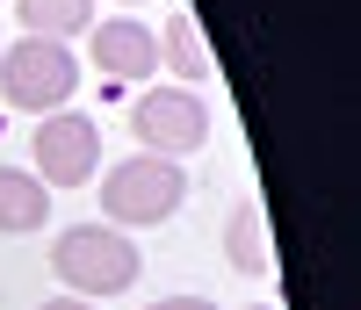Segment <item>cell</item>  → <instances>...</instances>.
<instances>
[{
    "label": "cell",
    "mask_w": 361,
    "mask_h": 310,
    "mask_svg": "<svg viewBox=\"0 0 361 310\" xmlns=\"http://www.w3.org/2000/svg\"><path fill=\"white\" fill-rule=\"evenodd\" d=\"M94 188H102V224H116V231H145V224H166V216L188 202V173H180V159L130 151V159H116Z\"/></svg>",
    "instance_id": "6da1fadb"
},
{
    "label": "cell",
    "mask_w": 361,
    "mask_h": 310,
    "mask_svg": "<svg viewBox=\"0 0 361 310\" xmlns=\"http://www.w3.org/2000/svg\"><path fill=\"white\" fill-rule=\"evenodd\" d=\"M51 274L73 296L94 303V296H123L145 274V253H137V238H123L116 224H73V231L51 238Z\"/></svg>",
    "instance_id": "7a4b0ae2"
},
{
    "label": "cell",
    "mask_w": 361,
    "mask_h": 310,
    "mask_svg": "<svg viewBox=\"0 0 361 310\" xmlns=\"http://www.w3.org/2000/svg\"><path fill=\"white\" fill-rule=\"evenodd\" d=\"M80 87V58L51 37H22V44H0V94L22 116H58Z\"/></svg>",
    "instance_id": "3957f363"
},
{
    "label": "cell",
    "mask_w": 361,
    "mask_h": 310,
    "mask_svg": "<svg viewBox=\"0 0 361 310\" xmlns=\"http://www.w3.org/2000/svg\"><path fill=\"white\" fill-rule=\"evenodd\" d=\"M137 151H159V159H188L209 144V108L195 87H145V101L130 108Z\"/></svg>",
    "instance_id": "277c9868"
},
{
    "label": "cell",
    "mask_w": 361,
    "mask_h": 310,
    "mask_svg": "<svg viewBox=\"0 0 361 310\" xmlns=\"http://www.w3.org/2000/svg\"><path fill=\"white\" fill-rule=\"evenodd\" d=\"M29 151H37V180L44 188H87V180L102 173V123L80 116V108H58V116L37 123Z\"/></svg>",
    "instance_id": "5b68a950"
},
{
    "label": "cell",
    "mask_w": 361,
    "mask_h": 310,
    "mask_svg": "<svg viewBox=\"0 0 361 310\" xmlns=\"http://www.w3.org/2000/svg\"><path fill=\"white\" fill-rule=\"evenodd\" d=\"M87 51H94V66L109 80H152L159 73V37L145 29L137 15H109L87 29Z\"/></svg>",
    "instance_id": "8992f818"
},
{
    "label": "cell",
    "mask_w": 361,
    "mask_h": 310,
    "mask_svg": "<svg viewBox=\"0 0 361 310\" xmlns=\"http://www.w3.org/2000/svg\"><path fill=\"white\" fill-rule=\"evenodd\" d=\"M51 224V188L29 166H0V231L8 238H29Z\"/></svg>",
    "instance_id": "52a82bcc"
},
{
    "label": "cell",
    "mask_w": 361,
    "mask_h": 310,
    "mask_svg": "<svg viewBox=\"0 0 361 310\" xmlns=\"http://www.w3.org/2000/svg\"><path fill=\"white\" fill-rule=\"evenodd\" d=\"M152 37H159V66L180 80V87H202L209 73H217V66H209V44H202V29H195V15H166V29H152Z\"/></svg>",
    "instance_id": "ba28073f"
},
{
    "label": "cell",
    "mask_w": 361,
    "mask_h": 310,
    "mask_svg": "<svg viewBox=\"0 0 361 310\" xmlns=\"http://www.w3.org/2000/svg\"><path fill=\"white\" fill-rule=\"evenodd\" d=\"M224 260H231L238 274H267V267H275V245H267V209H260V202H238V209L224 216Z\"/></svg>",
    "instance_id": "9c48e42d"
},
{
    "label": "cell",
    "mask_w": 361,
    "mask_h": 310,
    "mask_svg": "<svg viewBox=\"0 0 361 310\" xmlns=\"http://www.w3.org/2000/svg\"><path fill=\"white\" fill-rule=\"evenodd\" d=\"M15 15H22V37H51V44H66L87 29V15H94V0H15Z\"/></svg>",
    "instance_id": "30bf717a"
},
{
    "label": "cell",
    "mask_w": 361,
    "mask_h": 310,
    "mask_svg": "<svg viewBox=\"0 0 361 310\" xmlns=\"http://www.w3.org/2000/svg\"><path fill=\"white\" fill-rule=\"evenodd\" d=\"M145 310H217L209 296H159V303H145Z\"/></svg>",
    "instance_id": "8fae6325"
},
{
    "label": "cell",
    "mask_w": 361,
    "mask_h": 310,
    "mask_svg": "<svg viewBox=\"0 0 361 310\" xmlns=\"http://www.w3.org/2000/svg\"><path fill=\"white\" fill-rule=\"evenodd\" d=\"M37 310H94L87 296H51V303H37Z\"/></svg>",
    "instance_id": "7c38bea8"
},
{
    "label": "cell",
    "mask_w": 361,
    "mask_h": 310,
    "mask_svg": "<svg viewBox=\"0 0 361 310\" xmlns=\"http://www.w3.org/2000/svg\"><path fill=\"white\" fill-rule=\"evenodd\" d=\"M246 310H282V303H267V296H260V303H246Z\"/></svg>",
    "instance_id": "4fadbf2b"
},
{
    "label": "cell",
    "mask_w": 361,
    "mask_h": 310,
    "mask_svg": "<svg viewBox=\"0 0 361 310\" xmlns=\"http://www.w3.org/2000/svg\"><path fill=\"white\" fill-rule=\"evenodd\" d=\"M123 8H137V0H123Z\"/></svg>",
    "instance_id": "5bb4252c"
}]
</instances>
